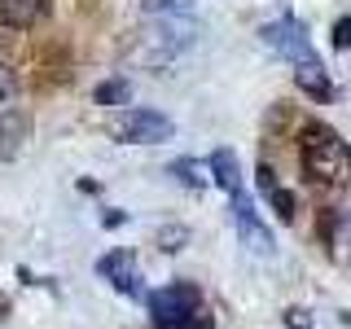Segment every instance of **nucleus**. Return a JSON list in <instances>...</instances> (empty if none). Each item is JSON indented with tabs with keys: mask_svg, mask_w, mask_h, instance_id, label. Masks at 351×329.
Listing matches in <instances>:
<instances>
[{
	"mask_svg": "<svg viewBox=\"0 0 351 329\" xmlns=\"http://www.w3.org/2000/svg\"><path fill=\"white\" fill-rule=\"evenodd\" d=\"M303 171L312 175L316 184H347L351 180V149H347V141L338 136L334 127H325V123H303Z\"/></svg>",
	"mask_w": 351,
	"mask_h": 329,
	"instance_id": "obj_1",
	"label": "nucleus"
},
{
	"mask_svg": "<svg viewBox=\"0 0 351 329\" xmlns=\"http://www.w3.org/2000/svg\"><path fill=\"white\" fill-rule=\"evenodd\" d=\"M114 136L128 141V145H158V141L176 136V123L158 110H128V114H119Z\"/></svg>",
	"mask_w": 351,
	"mask_h": 329,
	"instance_id": "obj_2",
	"label": "nucleus"
},
{
	"mask_svg": "<svg viewBox=\"0 0 351 329\" xmlns=\"http://www.w3.org/2000/svg\"><path fill=\"white\" fill-rule=\"evenodd\" d=\"M263 44L277 49L281 58H290L294 71H299V66L321 62V58H316V49H312V40H307V31L294 18H281V22H272V27H263Z\"/></svg>",
	"mask_w": 351,
	"mask_h": 329,
	"instance_id": "obj_3",
	"label": "nucleus"
},
{
	"mask_svg": "<svg viewBox=\"0 0 351 329\" xmlns=\"http://www.w3.org/2000/svg\"><path fill=\"white\" fill-rule=\"evenodd\" d=\"M193 312H202V294H197V285H189V281H176V285H167V290H158L149 299L154 325L184 321V316H193Z\"/></svg>",
	"mask_w": 351,
	"mask_h": 329,
	"instance_id": "obj_4",
	"label": "nucleus"
},
{
	"mask_svg": "<svg viewBox=\"0 0 351 329\" xmlns=\"http://www.w3.org/2000/svg\"><path fill=\"white\" fill-rule=\"evenodd\" d=\"M233 224H237V237L246 241L255 255H272V233H268V224L259 219V211H255V202L246 197V189H237L233 193Z\"/></svg>",
	"mask_w": 351,
	"mask_h": 329,
	"instance_id": "obj_5",
	"label": "nucleus"
},
{
	"mask_svg": "<svg viewBox=\"0 0 351 329\" xmlns=\"http://www.w3.org/2000/svg\"><path fill=\"white\" fill-rule=\"evenodd\" d=\"M97 272L114 285L119 294H128V299H141V272H136V259L128 255V250H110V255H101V263H97Z\"/></svg>",
	"mask_w": 351,
	"mask_h": 329,
	"instance_id": "obj_6",
	"label": "nucleus"
},
{
	"mask_svg": "<svg viewBox=\"0 0 351 329\" xmlns=\"http://www.w3.org/2000/svg\"><path fill=\"white\" fill-rule=\"evenodd\" d=\"M31 141V114L22 106L0 110V158H18L22 145Z\"/></svg>",
	"mask_w": 351,
	"mask_h": 329,
	"instance_id": "obj_7",
	"label": "nucleus"
},
{
	"mask_svg": "<svg viewBox=\"0 0 351 329\" xmlns=\"http://www.w3.org/2000/svg\"><path fill=\"white\" fill-rule=\"evenodd\" d=\"M49 9V0H0V22L5 27H36Z\"/></svg>",
	"mask_w": 351,
	"mask_h": 329,
	"instance_id": "obj_8",
	"label": "nucleus"
},
{
	"mask_svg": "<svg viewBox=\"0 0 351 329\" xmlns=\"http://www.w3.org/2000/svg\"><path fill=\"white\" fill-rule=\"evenodd\" d=\"M211 175H215V184H219V189L233 197V193L241 189V167H237V154H233V149H215V154H211Z\"/></svg>",
	"mask_w": 351,
	"mask_h": 329,
	"instance_id": "obj_9",
	"label": "nucleus"
},
{
	"mask_svg": "<svg viewBox=\"0 0 351 329\" xmlns=\"http://www.w3.org/2000/svg\"><path fill=\"white\" fill-rule=\"evenodd\" d=\"M294 84H299L307 97H316V101H329V97H334V84H329V75H325L321 62L299 66V71H294Z\"/></svg>",
	"mask_w": 351,
	"mask_h": 329,
	"instance_id": "obj_10",
	"label": "nucleus"
},
{
	"mask_svg": "<svg viewBox=\"0 0 351 329\" xmlns=\"http://www.w3.org/2000/svg\"><path fill=\"white\" fill-rule=\"evenodd\" d=\"M97 106H128V97H132V88L128 80H106V84H97Z\"/></svg>",
	"mask_w": 351,
	"mask_h": 329,
	"instance_id": "obj_11",
	"label": "nucleus"
},
{
	"mask_svg": "<svg viewBox=\"0 0 351 329\" xmlns=\"http://www.w3.org/2000/svg\"><path fill=\"white\" fill-rule=\"evenodd\" d=\"M171 175L184 184V189H202V184H206V171L197 167L193 158H176V162H171Z\"/></svg>",
	"mask_w": 351,
	"mask_h": 329,
	"instance_id": "obj_12",
	"label": "nucleus"
},
{
	"mask_svg": "<svg viewBox=\"0 0 351 329\" xmlns=\"http://www.w3.org/2000/svg\"><path fill=\"white\" fill-rule=\"evenodd\" d=\"M263 197H272V206H277V215L285 219V224H294V215H299V202H294V193H290V189H281V184H277V189H268Z\"/></svg>",
	"mask_w": 351,
	"mask_h": 329,
	"instance_id": "obj_13",
	"label": "nucleus"
},
{
	"mask_svg": "<svg viewBox=\"0 0 351 329\" xmlns=\"http://www.w3.org/2000/svg\"><path fill=\"white\" fill-rule=\"evenodd\" d=\"M189 5L193 0H145V14H154V18H176V14H189Z\"/></svg>",
	"mask_w": 351,
	"mask_h": 329,
	"instance_id": "obj_14",
	"label": "nucleus"
},
{
	"mask_svg": "<svg viewBox=\"0 0 351 329\" xmlns=\"http://www.w3.org/2000/svg\"><path fill=\"white\" fill-rule=\"evenodd\" d=\"M184 237H189L184 228H158V246H162V250H180Z\"/></svg>",
	"mask_w": 351,
	"mask_h": 329,
	"instance_id": "obj_15",
	"label": "nucleus"
},
{
	"mask_svg": "<svg viewBox=\"0 0 351 329\" xmlns=\"http://www.w3.org/2000/svg\"><path fill=\"white\" fill-rule=\"evenodd\" d=\"M334 49H351V18L334 22Z\"/></svg>",
	"mask_w": 351,
	"mask_h": 329,
	"instance_id": "obj_16",
	"label": "nucleus"
},
{
	"mask_svg": "<svg viewBox=\"0 0 351 329\" xmlns=\"http://www.w3.org/2000/svg\"><path fill=\"white\" fill-rule=\"evenodd\" d=\"M14 88H18V80H14V71H9V66L0 62V101H9V97H14Z\"/></svg>",
	"mask_w": 351,
	"mask_h": 329,
	"instance_id": "obj_17",
	"label": "nucleus"
},
{
	"mask_svg": "<svg viewBox=\"0 0 351 329\" xmlns=\"http://www.w3.org/2000/svg\"><path fill=\"white\" fill-rule=\"evenodd\" d=\"M285 325L290 329H312V316H307L303 307H290V312H285Z\"/></svg>",
	"mask_w": 351,
	"mask_h": 329,
	"instance_id": "obj_18",
	"label": "nucleus"
},
{
	"mask_svg": "<svg viewBox=\"0 0 351 329\" xmlns=\"http://www.w3.org/2000/svg\"><path fill=\"white\" fill-rule=\"evenodd\" d=\"M255 175H259V193H268V189H277V171H272V167H268V162H259V171H255Z\"/></svg>",
	"mask_w": 351,
	"mask_h": 329,
	"instance_id": "obj_19",
	"label": "nucleus"
},
{
	"mask_svg": "<svg viewBox=\"0 0 351 329\" xmlns=\"http://www.w3.org/2000/svg\"><path fill=\"white\" fill-rule=\"evenodd\" d=\"M9 312V299H5V294H0V316H5Z\"/></svg>",
	"mask_w": 351,
	"mask_h": 329,
	"instance_id": "obj_20",
	"label": "nucleus"
}]
</instances>
